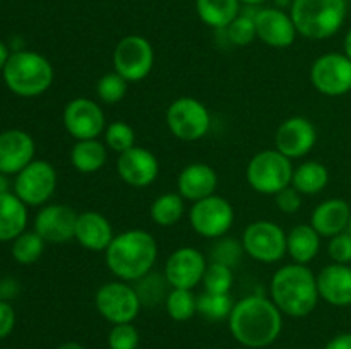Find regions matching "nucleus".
<instances>
[{"instance_id": "e433bc0d", "label": "nucleus", "mask_w": 351, "mask_h": 349, "mask_svg": "<svg viewBox=\"0 0 351 349\" xmlns=\"http://www.w3.org/2000/svg\"><path fill=\"white\" fill-rule=\"evenodd\" d=\"M202 284H204V291H209V293H230L233 286L232 267L211 262L206 269Z\"/></svg>"}, {"instance_id": "f257e3e1", "label": "nucleus", "mask_w": 351, "mask_h": 349, "mask_svg": "<svg viewBox=\"0 0 351 349\" xmlns=\"http://www.w3.org/2000/svg\"><path fill=\"white\" fill-rule=\"evenodd\" d=\"M230 332L247 348H266L273 344L283 328V313L273 300L250 294L237 301L228 317Z\"/></svg>"}, {"instance_id": "a19ab883", "label": "nucleus", "mask_w": 351, "mask_h": 349, "mask_svg": "<svg viewBox=\"0 0 351 349\" xmlns=\"http://www.w3.org/2000/svg\"><path fill=\"white\" fill-rule=\"evenodd\" d=\"M328 253L332 262L336 263H351V235L348 231H343L339 235L329 238Z\"/></svg>"}, {"instance_id": "a18cd8bd", "label": "nucleus", "mask_w": 351, "mask_h": 349, "mask_svg": "<svg viewBox=\"0 0 351 349\" xmlns=\"http://www.w3.org/2000/svg\"><path fill=\"white\" fill-rule=\"evenodd\" d=\"M324 349H351V332H345V334L332 337Z\"/></svg>"}, {"instance_id": "aec40b11", "label": "nucleus", "mask_w": 351, "mask_h": 349, "mask_svg": "<svg viewBox=\"0 0 351 349\" xmlns=\"http://www.w3.org/2000/svg\"><path fill=\"white\" fill-rule=\"evenodd\" d=\"M34 157V140L24 130H5L0 133V173L17 174Z\"/></svg>"}, {"instance_id": "c85d7f7f", "label": "nucleus", "mask_w": 351, "mask_h": 349, "mask_svg": "<svg viewBox=\"0 0 351 349\" xmlns=\"http://www.w3.org/2000/svg\"><path fill=\"white\" fill-rule=\"evenodd\" d=\"M329 183V170L319 161H305L293 170L291 187L302 195L321 194Z\"/></svg>"}, {"instance_id": "2f4dec72", "label": "nucleus", "mask_w": 351, "mask_h": 349, "mask_svg": "<svg viewBox=\"0 0 351 349\" xmlns=\"http://www.w3.org/2000/svg\"><path fill=\"white\" fill-rule=\"evenodd\" d=\"M233 303L230 293H209L204 291L197 296V313L211 322L225 320L232 313Z\"/></svg>"}, {"instance_id": "c03bdc74", "label": "nucleus", "mask_w": 351, "mask_h": 349, "mask_svg": "<svg viewBox=\"0 0 351 349\" xmlns=\"http://www.w3.org/2000/svg\"><path fill=\"white\" fill-rule=\"evenodd\" d=\"M16 293H17L16 281L10 279V277L0 281V300H3V301L10 300L12 296H16Z\"/></svg>"}, {"instance_id": "5701e85b", "label": "nucleus", "mask_w": 351, "mask_h": 349, "mask_svg": "<svg viewBox=\"0 0 351 349\" xmlns=\"http://www.w3.org/2000/svg\"><path fill=\"white\" fill-rule=\"evenodd\" d=\"M115 238L113 228L108 219L96 211H86L77 216L75 222V236L79 245L91 252H105Z\"/></svg>"}, {"instance_id": "2eb2a0df", "label": "nucleus", "mask_w": 351, "mask_h": 349, "mask_svg": "<svg viewBox=\"0 0 351 349\" xmlns=\"http://www.w3.org/2000/svg\"><path fill=\"white\" fill-rule=\"evenodd\" d=\"M208 262L206 257L192 246L177 248L165 263V279L170 287L180 289H194L204 279Z\"/></svg>"}, {"instance_id": "c756f323", "label": "nucleus", "mask_w": 351, "mask_h": 349, "mask_svg": "<svg viewBox=\"0 0 351 349\" xmlns=\"http://www.w3.org/2000/svg\"><path fill=\"white\" fill-rule=\"evenodd\" d=\"M185 212V198L182 197L178 192H168V194H161L160 197L154 198L151 204L149 214L151 219L156 222L158 226H168L177 224L182 219Z\"/></svg>"}, {"instance_id": "393cba45", "label": "nucleus", "mask_w": 351, "mask_h": 349, "mask_svg": "<svg viewBox=\"0 0 351 349\" xmlns=\"http://www.w3.org/2000/svg\"><path fill=\"white\" fill-rule=\"evenodd\" d=\"M27 224L26 204L16 194L0 195V242L16 240Z\"/></svg>"}, {"instance_id": "37998d69", "label": "nucleus", "mask_w": 351, "mask_h": 349, "mask_svg": "<svg viewBox=\"0 0 351 349\" xmlns=\"http://www.w3.org/2000/svg\"><path fill=\"white\" fill-rule=\"evenodd\" d=\"M16 325V311L9 301L0 300V339L7 337Z\"/></svg>"}, {"instance_id": "4c0bfd02", "label": "nucleus", "mask_w": 351, "mask_h": 349, "mask_svg": "<svg viewBox=\"0 0 351 349\" xmlns=\"http://www.w3.org/2000/svg\"><path fill=\"white\" fill-rule=\"evenodd\" d=\"M226 34H228V40L237 47L250 44L257 38L256 19L249 14H239V17H235L232 24L226 27Z\"/></svg>"}, {"instance_id": "dca6fc26", "label": "nucleus", "mask_w": 351, "mask_h": 349, "mask_svg": "<svg viewBox=\"0 0 351 349\" xmlns=\"http://www.w3.org/2000/svg\"><path fill=\"white\" fill-rule=\"evenodd\" d=\"M317 142V130L305 116H290L278 129L274 144L281 154L290 159L304 157L314 149Z\"/></svg>"}, {"instance_id": "39448f33", "label": "nucleus", "mask_w": 351, "mask_h": 349, "mask_svg": "<svg viewBox=\"0 0 351 349\" xmlns=\"http://www.w3.org/2000/svg\"><path fill=\"white\" fill-rule=\"evenodd\" d=\"M346 10V0H293L290 16L300 36L319 41L341 29Z\"/></svg>"}, {"instance_id": "1a4fd4ad", "label": "nucleus", "mask_w": 351, "mask_h": 349, "mask_svg": "<svg viewBox=\"0 0 351 349\" xmlns=\"http://www.w3.org/2000/svg\"><path fill=\"white\" fill-rule=\"evenodd\" d=\"M242 245L247 255L257 262H280L287 255V233L273 221H254L243 231Z\"/></svg>"}, {"instance_id": "9d476101", "label": "nucleus", "mask_w": 351, "mask_h": 349, "mask_svg": "<svg viewBox=\"0 0 351 349\" xmlns=\"http://www.w3.org/2000/svg\"><path fill=\"white\" fill-rule=\"evenodd\" d=\"M154 65L153 44L141 34H129L113 50V67L127 82H139L149 75Z\"/></svg>"}, {"instance_id": "20e7f679", "label": "nucleus", "mask_w": 351, "mask_h": 349, "mask_svg": "<svg viewBox=\"0 0 351 349\" xmlns=\"http://www.w3.org/2000/svg\"><path fill=\"white\" fill-rule=\"evenodd\" d=\"M53 65L36 51L16 50L3 67L7 88L23 98H34L47 92L53 84Z\"/></svg>"}, {"instance_id": "6e6552de", "label": "nucleus", "mask_w": 351, "mask_h": 349, "mask_svg": "<svg viewBox=\"0 0 351 349\" xmlns=\"http://www.w3.org/2000/svg\"><path fill=\"white\" fill-rule=\"evenodd\" d=\"M95 307L110 324H130L139 315L141 300L136 287L125 281H112L98 287L95 294Z\"/></svg>"}, {"instance_id": "f704fd0d", "label": "nucleus", "mask_w": 351, "mask_h": 349, "mask_svg": "<svg viewBox=\"0 0 351 349\" xmlns=\"http://www.w3.org/2000/svg\"><path fill=\"white\" fill-rule=\"evenodd\" d=\"M105 142L115 153L122 154L125 151L136 147V130L129 123L117 120L106 125L105 129Z\"/></svg>"}, {"instance_id": "b1692460", "label": "nucleus", "mask_w": 351, "mask_h": 349, "mask_svg": "<svg viewBox=\"0 0 351 349\" xmlns=\"http://www.w3.org/2000/svg\"><path fill=\"white\" fill-rule=\"evenodd\" d=\"M351 216V207L343 198H328L312 211L311 226L324 238H332L346 231Z\"/></svg>"}, {"instance_id": "ddd939ff", "label": "nucleus", "mask_w": 351, "mask_h": 349, "mask_svg": "<svg viewBox=\"0 0 351 349\" xmlns=\"http://www.w3.org/2000/svg\"><path fill=\"white\" fill-rule=\"evenodd\" d=\"M57 188V171L48 161L34 159L19 171L14 181V194L26 205H43Z\"/></svg>"}, {"instance_id": "3c124183", "label": "nucleus", "mask_w": 351, "mask_h": 349, "mask_svg": "<svg viewBox=\"0 0 351 349\" xmlns=\"http://www.w3.org/2000/svg\"><path fill=\"white\" fill-rule=\"evenodd\" d=\"M263 2H266V0H240V3H245V5H259Z\"/></svg>"}, {"instance_id": "f8f14e48", "label": "nucleus", "mask_w": 351, "mask_h": 349, "mask_svg": "<svg viewBox=\"0 0 351 349\" xmlns=\"http://www.w3.org/2000/svg\"><path fill=\"white\" fill-rule=\"evenodd\" d=\"M311 82L321 94L329 98L348 94L351 91V60L338 51L321 55L311 67Z\"/></svg>"}, {"instance_id": "7ed1b4c3", "label": "nucleus", "mask_w": 351, "mask_h": 349, "mask_svg": "<svg viewBox=\"0 0 351 349\" xmlns=\"http://www.w3.org/2000/svg\"><path fill=\"white\" fill-rule=\"evenodd\" d=\"M271 300L288 317H307L321 300L317 276L302 263L280 267L271 279Z\"/></svg>"}, {"instance_id": "4468645a", "label": "nucleus", "mask_w": 351, "mask_h": 349, "mask_svg": "<svg viewBox=\"0 0 351 349\" xmlns=\"http://www.w3.org/2000/svg\"><path fill=\"white\" fill-rule=\"evenodd\" d=\"M64 127L75 140L98 139L106 129V116L101 106L89 98H75L64 108Z\"/></svg>"}, {"instance_id": "c9c22d12", "label": "nucleus", "mask_w": 351, "mask_h": 349, "mask_svg": "<svg viewBox=\"0 0 351 349\" xmlns=\"http://www.w3.org/2000/svg\"><path fill=\"white\" fill-rule=\"evenodd\" d=\"M127 86H129V82L122 75L117 74L115 70L106 72L99 77L98 84H96V94L105 105H115L125 98Z\"/></svg>"}, {"instance_id": "79ce46f5", "label": "nucleus", "mask_w": 351, "mask_h": 349, "mask_svg": "<svg viewBox=\"0 0 351 349\" xmlns=\"http://www.w3.org/2000/svg\"><path fill=\"white\" fill-rule=\"evenodd\" d=\"M274 198H276L278 209H280L281 212H285V214H295V212L300 211L302 207V194L297 188L291 187V185L290 187L283 188L281 192H278V194L274 195Z\"/></svg>"}, {"instance_id": "de8ad7c7", "label": "nucleus", "mask_w": 351, "mask_h": 349, "mask_svg": "<svg viewBox=\"0 0 351 349\" xmlns=\"http://www.w3.org/2000/svg\"><path fill=\"white\" fill-rule=\"evenodd\" d=\"M343 50H345V55L351 60V27L348 29V33H346L345 41H343Z\"/></svg>"}, {"instance_id": "49530a36", "label": "nucleus", "mask_w": 351, "mask_h": 349, "mask_svg": "<svg viewBox=\"0 0 351 349\" xmlns=\"http://www.w3.org/2000/svg\"><path fill=\"white\" fill-rule=\"evenodd\" d=\"M9 57H10L9 48H7L3 43H0V70H3V67H5L7 60H9Z\"/></svg>"}, {"instance_id": "8fccbe9b", "label": "nucleus", "mask_w": 351, "mask_h": 349, "mask_svg": "<svg viewBox=\"0 0 351 349\" xmlns=\"http://www.w3.org/2000/svg\"><path fill=\"white\" fill-rule=\"evenodd\" d=\"M58 349H84L79 342H65V344L58 346Z\"/></svg>"}, {"instance_id": "09e8293b", "label": "nucleus", "mask_w": 351, "mask_h": 349, "mask_svg": "<svg viewBox=\"0 0 351 349\" xmlns=\"http://www.w3.org/2000/svg\"><path fill=\"white\" fill-rule=\"evenodd\" d=\"M5 192H9V180H7L5 174L0 173V195L5 194Z\"/></svg>"}, {"instance_id": "473e14b6", "label": "nucleus", "mask_w": 351, "mask_h": 349, "mask_svg": "<svg viewBox=\"0 0 351 349\" xmlns=\"http://www.w3.org/2000/svg\"><path fill=\"white\" fill-rule=\"evenodd\" d=\"M12 242L14 260L19 263H24V266L36 262L41 257V253H43L45 243H47L36 231L21 233Z\"/></svg>"}, {"instance_id": "0eeeda50", "label": "nucleus", "mask_w": 351, "mask_h": 349, "mask_svg": "<svg viewBox=\"0 0 351 349\" xmlns=\"http://www.w3.org/2000/svg\"><path fill=\"white\" fill-rule=\"evenodd\" d=\"M167 125L177 139L184 142H195L208 135L211 129V115L204 103L182 96L168 106Z\"/></svg>"}, {"instance_id": "423d86ee", "label": "nucleus", "mask_w": 351, "mask_h": 349, "mask_svg": "<svg viewBox=\"0 0 351 349\" xmlns=\"http://www.w3.org/2000/svg\"><path fill=\"white\" fill-rule=\"evenodd\" d=\"M293 170L290 157L278 149H266L249 161L245 177L256 192L263 195H276L283 188L290 187Z\"/></svg>"}, {"instance_id": "ea45409f", "label": "nucleus", "mask_w": 351, "mask_h": 349, "mask_svg": "<svg viewBox=\"0 0 351 349\" xmlns=\"http://www.w3.org/2000/svg\"><path fill=\"white\" fill-rule=\"evenodd\" d=\"M110 349H137L139 346V332L130 324L113 325L108 334Z\"/></svg>"}, {"instance_id": "7c9ffc66", "label": "nucleus", "mask_w": 351, "mask_h": 349, "mask_svg": "<svg viewBox=\"0 0 351 349\" xmlns=\"http://www.w3.org/2000/svg\"><path fill=\"white\" fill-rule=\"evenodd\" d=\"M165 307L175 322H187L197 313V296L192 293V289L171 287L165 298Z\"/></svg>"}, {"instance_id": "4be33fe9", "label": "nucleus", "mask_w": 351, "mask_h": 349, "mask_svg": "<svg viewBox=\"0 0 351 349\" xmlns=\"http://www.w3.org/2000/svg\"><path fill=\"white\" fill-rule=\"evenodd\" d=\"M218 187V173L206 163H191L180 171L177 178L178 194L185 201L197 202L215 195Z\"/></svg>"}, {"instance_id": "a878e982", "label": "nucleus", "mask_w": 351, "mask_h": 349, "mask_svg": "<svg viewBox=\"0 0 351 349\" xmlns=\"http://www.w3.org/2000/svg\"><path fill=\"white\" fill-rule=\"evenodd\" d=\"M321 250V235L311 224H297L287 235V253L295 263L307 266Z\"/></svg>"}, {"instance_id": "6ab92c4d", "label": "nucleus", "mask_w": 351, "mask_h": 349, "mask_svg": "<svg viewBox=\"0 0 351 349\" xmlns=\"http://www.w3.org/2000/svg\"><path fill=\"white\" fill-rule=\"evenodd\" d=\"M257 38L267 47L288 48L297 40V27L290 14L281 9H261L254 14Z\"/></svg>"}, {"instance_id": "f03ea898", "label": "nucleus", "mask_w": 351, "mask_h": 349, "mask_svg": "<svg viewBox=\"0 0 351 349\" xmlns=\"http://www.w3.org/2000/svg\"><path fill=\"white\" fill-rule=\"evenodd\" d=\"M158 259V243L144 229H127L112 240L105 250V262L113 276L136 283L153 270Z\"/></svg>"}, {"instance_id": "bb28decb", "label": "nucleus", "mask_w": 351, "mask_h": 349, "mask_svg": "<svg viewBox=\"0 0 351 349\" xmlns=\"http://www.w3.org/2000/svg\"><path fill=\"white\" fill-rule=\"evenodd\" d=\"M108 157L105 144L98 139L77 140L71 151V163L79 173H96L101 170Z\"/></svg>"}, {"instance_id": "603ef678", "label": "nucleus", "mask_w": 351, "mask_h": 349, "mask_svg": "<svg viewBox=\"0 0 351 349\" xmlns=\"http://www.w3.org/2000/svg\"><path fill=\"white\" fill-rule=\"evenodd\" d=\"M346 231H348V233H350V235H351V216H350V221H348V228H346Z\"/></svg>"}, {"instance_id": "72a5a7b5", "label": "nucleus", "mask_w": 351, "mask_h": 349, "mask_svg": "<svg viewBox=\"0 0 351 349\" xmlns=\"http://www.w3.org/2000/svg\"><path fill=\"white\" fill-rule=\"evenodd\" d=\"M136 283L137 284L134 287H136L141 305H149V307L160 303L163 296L167 298V286H170L165 276L161 277L160 274H153V270L144 277H141L139 281H136Z\"/></svg>"}, {"instance_id": "cd10ccee", "label": "nucleus", "mask_w": 351, "mask_h": 349, "mask_svg": "<svg viewBox=\"0 0 351 349\" xmlns=\"http://www.w3.org/2000/svg\"><path fill=\"white\" fill-rule=\"evenodd\" d=\"M199 19L215 29H226L240 14V0H195Z\"/></svg>"}, {"instance_id": "f3484780", "label": "nucleus", "mask_w": 351, "mask_h": 349, "mask_svg": "<svg viewBox=\"0 0 351 349\" xmlns=\"http://www.w3.org/2000/svg\"><path fill=\"white\" fill-rule=\"evenodd\" d=\"M77 212L69 205H45L34 218V231L47 243H67L75 236Z\"/></svg>"}, {"instance_id": "9b49d317", "label": "nucleus", "mask_w": 351, "mask_h": 349, "mask_svg": "<svg viewBox=\"0 0 351 349\" xmlns=\"http://www.w3.org/2000/svg\"><path fill=\"white\" fill-rule=\"evenodd\" d=\"M191 226L199 236L208 240L223 238L235 222L232 204L221 195H209L192 204Z\"/></svg>"}, {"instance_id": "58836bf2", "label": "nucleus", "mask_w": 351, "mask_h": 349, "mask_svg": "<svg viewBox=\"0 0 351 349\" xmlns=\"http://www.w3.org/2000/svg\"><path fill=\"white\" fill-rule=\"evenodd\" d=\"M242 242L235 238H218L211 248V262L223 263L226 267H235L243 255Z\"/></svg>"}, {"instance_id": "a211bd4d", "label": "nucleus", "mask_w": 351, "mask_h": 349, "mask_svg": "<svg viewBox=\"0 0 351 349\" xmlns=\"http://www.w3.org/2000/svg\"><path fill=\"white\" fill-rule=\"evenodd\" d=\"M117 173L127 185L136 188L149 187L160 174V163L151 151L132 147L117 159Z\"/></svg>"}, {"instance_id": "412c9836", "label": "nucleus", "mask_w": 351, "mask_h": 349, "mask_svg": "<svg viewBox=\"0 0 351 349\" xmlns=\"http://www.w3.org/2000/svg\"><path fill=\"white\" fill-rule=\"evenodd\" d=\"M319 296L332 307L351 305V267L346 263H329L317 274Z\"/></svg>"}]
</instances>
